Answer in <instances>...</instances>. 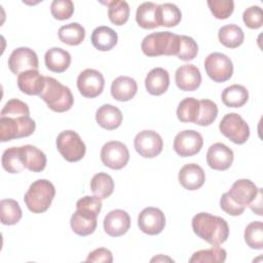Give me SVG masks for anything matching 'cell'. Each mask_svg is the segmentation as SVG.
Segmentation results:
<instances>
[{
    "label": "cell",
    "instance_id": "1",
    "mask_svg": "<svg viewBox=\"0 0 263 263\" xmlns=\"http://www.w3.org/2000/svg\"><path fill=\"white\" fill-rule=\"evenodd\" d=\"M102 209V199L98 196H83L76 202V211L71 217L70 225L74 233L86 236L97 228L98 216Z\"/></svg>",
    "mask_w": 263,
    "mask_h": 263
},
{
    "label": "cell",
    "instance_id": "2",
    "mask_svg": "<svg viewBox=\"0 0 263 263\" xmlns=\"http://www.w3.org/2000/svg\"><path fill=\"white\" fill-rule=\"evenodd\" d=\"M194 233L212 246H220L229 235V226L225 219L209 213H198L192 218Z\"/></svg>",
    "mask_w": 263,
    "mask_h": 263
},
{
    "label": "cell",
    "instance_id": "3",
    "mask_svg": "<svg viewBox=\"0 0 263 263\" xmlns=\"http://www.w3.org/2000/svg\"><path fill=\"white\" fill-rule=\"evenodd\" d=\"M39 97L50 110L59 113L70 110L74 104V97L70 88L48 76H44V87Z\"/></svg>",
    "mask_w": 263,
    "mask_h": 263
},
{
    "label": "cell",
    "instance_id": "4",
    "mask_svg": "<svg viewBox=\"0 0 263 263\" xmlns=\"http://www.w3.org/2000/svg\"><path fill=\"white\" fill-rule=\"evenodd\" d=\"M55 195V189L51 182L39 179L33 182L25 193L24 201L28 210L35 214L46 212Z\"/></svg>",
    "mask_w": 263,
    "mask_h": 263
},
{
    "label": "cell",
    "instance_id": "5",
    "mask_svg": "<svg viewBox=\"0 0 263 263\" xmlns=\"http://www.w3.org/2000/svg\"><path fill=\"white\" fill-rule=\"evenodd\" d=\"M179 46V35L172 32H155L147 35L141 48L147 57L176 55Z\"/></svg>",
    "mask_w": 263,
    "mask_h": 263
},
{
    "label": "cell",
    "instance_id": "6",
    "mask_svg": "<svg viewBox=\"0 0 263 263\" xmlns=\"http://www.w3.org/2000/svg\"><path fill=\"white\" fill-rule=\"evenodd\" d=\"M36 128L30 116H0V141L7 142L31 136Z\"/></svg>",
    "mask_w": 263,
    "mask_h": 263
},
{
    "label": "cell",
    "instance_id": "7",
    "mask_svg": "<svg viewBox=\"0 0 263 263\" xmlns=\"http://www.w3.org/2000/svg\"><path fill=\"white\" fill-rule=\"evenodd\" d=\"M57 148L69 162L79 161L85 155L86 147L80 136L74 130H63L57 138Z\"/></svg>",
    "mask_w": 263,
    "mask_h": 263
},
{
    "label": "cell",
    "instance_id": "8",
    "mask_svg": "<svg viewBox=\"0 0 263 263\" xmlns=\"http://www.w3.org/2000/svg\"><path fill=\"white\" fill-rule=\"evenodd\" d=\"M219 129L222 135L238 145L246 143L250 137V127L248 123L237 113H228L224 115L219 123Z\"/></svg>",
    "mask_w": 263,
    "mask_h": 263
},
{
    "label": "cell",
    "instance_id": "9",
    "mask_svg": "<svg viewBox=\"0 0 263 263\" xmlns=\"http://www.w3.org/2000/svg\"><path fill=\"white\" fill-rule=\"evenodd\" d=\"M204 69L215 82H225L233 74V64L230 58L221 52H212L204 60Z\"/></svg>",
    "mask_w": 263,
    "mask_h": 263
},
{
    "label": "cell",
    "instance_id": "10",
    "mask_svg": "<svg viewBox=\"0 0 263 263\" xmlns=\"http://www.w3.org/2000/svg\"><path fill=\"white\" fill-rule=\"evenodd\" d=\"M134 146L141 156L145 158H153L161 153L163 141L160 135L155 130L145 129L136 135Z\"/></svg>",
    "mask_w": 263,
    "mask_h": 263
},
{
    "label": "cell",
    "instance_id": "11",
    "mask_svg": "<svg viewBox=\"0 0 263 263\" xmlns=\"http://www.w3.org/2000/svg\"><path fill=\"white\" fill-rule=\"evenodd\" d=\"M101 160L107 167L120 170L124 167L129 160L128 149L119 141H110L101 149Z\"/></svg>",
    "mask_w": 263,
    "mask_h": 263
},
{
    "label": "cell",
    "instance_id": "12",
    "mask_svg": "<svg viewBox=\"0 0 263 263\" xmlns=\"http://www.w3.org/2000/svg\"><path fill=\"white\" fill-rule=\"evenodd\" d=\"M203 145L202 136L194 129H185L177 134L174 139V150L181 157L197 154Z\"/></svg>",
    "mask_w": 263,
    "mask_h": 263
},
{
    "label": "cell",
    "instance_id": "13",
    "mask_svg": "<svg viewBox=\"0 0 263 263\" xmlns=\"http://www.w3.org/2000/svg\"><path fill=\"white\" fill-rule=\"evenodd\" d=\"M7 63L9 70L17 76L25 71L38 70L39 68L38 55L29 47L15 48L10 53Z\"/></svg>",
    "mask_w": 263,
    "mask_h": 263
},
{
    "label": "cell",
    "instance_id": "14",
    "mask_svg": "<svg viewBox=\"0 0 263 263\" xmlns=\"http://www.w3.org/2000/svg\"><path fill=\"white\" fill-rule=\"evenodd\" d=\"M105 86V79L101 72L95 69H85L77 77V88L85 98L100 96Z\"/></svg>",
    "mask_w": 263,
    "mask_h": 263
},
{
    "label": "cell",
    "instance_id": "15",
    "mask_svg": "<svg viewBox=\"0 0 263 263\" xmlns=\"http://www.w3.org/2000/svg\"><path fill=\"white\" fill-rule=\"evenodd\" d=\"M138 226L148 235L159 234L165 226V217L161 210L153 206L145 208L138 216Z\"/></svg>",
    "mask_w": 263,
    "mask_h": 263
},
{
    "label": "cell",
    "instance_id": "16",
    "mask_svg": "<svg viewBox=\"0 0 263 263\" xmlns=\"http://www.w3.org/2000/svg\"><path fill=\"white\" fill-rule=\"evenodd\" d=\"M261 191V188H258L256 184L251 180L239 179L232 184L228 194L237 204L243 208H250V205L255 201Z\"/></svg>",
    "mask_w": 263,
    "mask_h": 263
},
{
    "label": "cell",
    "instance_id": "17",
    "mask_svg": "<svg viewBox=\"0 0 263 263\" xmlns=\"http://www.w3.org/2000/svg\"><path fill=\"white\" fill-rule=\"evenodd\" d=\"M234 159L233 151L223 143L211 145L206 152V162L209 166L216 171L228 170Z\"/></svg>",
    "mask_w": 263,
    "mask_h": 263
},
{
    "label": "cell",
    "instance_id": "18",
    "mask_svg": "<svg viewBox=\"0 0 263 263\" xmlns=\"http://www.w3.org/2000/svg\"><path fill=\"white\" fill-rule=\"evenodd\" d=\"M103 226L108 235L112 237L121 236L125 234L130 227L129 215L123 210H113L106 215Z\"/></svg>",
    "mask_w": 263,
    "mask_h": 263
},
{
    "label": "cell",
    "instance_id": "19",
    "mask_svg": "<svg viewBox=\"0 0 263 263\" xmlns=\"http://www.w3.org/2000/svg\"><path fill=\"white\" fill-rule=\"evenodd\" d=\"M175 81L181 90L193 91L200 86L201 74L196 66L185 64L176 70Z\"/></svg>",
    "mask_w": 263,
    "mask_h": 263
},
{
    "label": "cell",
    "instance_id": "20",
    "mask_svg": "<svg viewBox=\"0 0 263 263\" xmlns=\"http://www.w3.org/2000/svg\"><path fill=\"white\" fill-rule=\"evenodd\" d=\"M179 182L187 190L199 189L205 181V174L201 166L196 163H187L179 172Z\"/></svg>",
    "mask_w": 263,
    "mask_h": 263
},
{
    "label": "cell",
    "instance_id": "21",
    "mask_svg": "<svg viewBox=\"0 0 263 263\" xmlns=\"http://www.w3.org/2000/svg\"><path fill=\"white\" fill-rule=\"evenodd\" d=\"M20 90L29 96H39L44 87V76L38 70H28L17 76Z\"/></svg>",
    "mask_w": 263,
    "mask_h": 263
},
{
    "label": "cell",
    "instance_id": "22",
    "mask_svg": "<svg viewBox=\"0 0 263 263\" xmlns=\"http://www.w3.org/2000/svg\"><path fill=\"white\" fill-rule=\"evenodd\" d=\"M145 86L147 91L152 96L164 93L170 86L168 72L160 67L152 69L145 78Z\"/></svg>",
    "mask_w": 263,
    "mask_h": 263
},
{
    "label": "cell",
    "instance_id": "23",
    "mask_svg": "<svg viewBox=\"0 0 263 263\" xmlns=\"http://www.w3.org/2000/svg\"><path fill=\"white\" fill-rule=\"evenodd\" d=\"M136 21L143 29H155L159 27V5L153 2H144L140 4L137 8Z\"/></svg>",
    "mask_w": 263,
    "mask_h": 263
},
{
    "label": "cell",
    "instance_id": "24",
    "mask_svg": "<svg viewBox=\"0 0 263 263\" xmlns=\"http://www.w3.org/2000/svg\"><path fill=\"white\" fill-rule=\"evenodd\" d=\"M138 90L136 80L128 76H118L112 81L111 96L114 100L120 102H127L132 100Z\"/></svg>",
    "mask_w": 263,
    "mask_h": 263
},
{
    "label": "cell",
    "instance_id": "25",
    "mask_svg": "<svg viewBox=\"0 0 263 263\" xmlns=\"http://www.w3.org/2000/svg\"><path fill=\"white\" fill-rule=\"evenodd\" d=\"M96 120L101 127L113 130L120 126L122 122V113L117 107L111 104H104L97 110Z\"/></svg>",
    "mask_w": 263,
    "mask_h": 263
},
{
    "label": "cell",
    "instance_id": "26",
    "mask_svg": "<svg viewBox=\"0 0 263 263\" xmlns=\"http://www.w3.org/2000/svg\"><path fill=\"white\" fill-rule=\"evenodd\" d=\"M46 68L54 73L65 72L71 64V54L61 47L49 48L44 55Z\"/></svg>",
    "mask_w": 263,
    "mask_h": 263
},
{
    "label": "cell",
    "instance_id": "27",
    "mask_svg": "<svg viewBox=\"0 0 263 263\" xmlns=\"http://www.w3.org/2000/svg\"><path fill=\"white\" fill-rule=\"evenodd\" d=\"M90 41L95 48L101 51L112 49L118 41L117 33L107 26L97 27L90 36Z\"/></svg>",
    "mask_w": 263,
    "mask_h": 263
},
{
    "label": "cell",
    "instance_id": "28",
    "mask_svg": "<svg viewBox=\"0 0 263 263\" xmlns=\"http://www.w3.org/2000/svg\"><path fill=\"white\" fill-rule=\"evenodd\" d=\"M221 99L225 106L231 108H239L248 102L249 91L243 85L232 84L227 86L222 91Z\"/></svg>",
    "mask_w": 263,
    "mask_h": 263
},
{
    "label": "cell",
    "instance_id": "29",
    "mask_svg": "<svg viewBox=\"0 0 263 263\" xmlns=\"http://www.w3.org/2000/svg\"><path fill=\"white\" fill-rule=\"evenodd\" d=\"M3 168L10 174L21 173L26 168L23 149L21 147H10L6 149L1 158Z\"/></svg>",
    "mask_w": 263,
    "mask_h": 263
},
{
    "label": "cell",
    "instance_id": "30",
    "mask_svg": "<svg viewBox=\"0 0 263 263\" xmlns=\"http://www.w3.org/2000/svg\"><path fill=\"white\" fill-rule=\"evenodd\" d=\"M218 38L224 46L228 48H236L242 44L245 34L240 27L234 24H229L219 29Z\"/></svg>",
    "mask_w": 263,
    "mask_h": 263
},
{
    "label": "cell",
    "instance_id": "31",
    "mask_svg": "<svg viewBox=\"0 0 263 263\" xmlns=\"http://www.w3.org/2000/svg\"><path fill=\"white\" fill-rule=\"evenodd\" d=\"M22 149H23L24 160H25V165L27 170L31 172L39 173L45 168L46 156L40 149H38L33 145L22 146Z\"/></svg>",
    "mask_w": 263,
    "mask_h": 263
},
{
    "label": "cell",
    "instance_id": "32",
    "mask_svg": "<svg viewBox=\"0 0 263 263\" xmlns=\"http://www.w3.org/2000/svg\"><path fill=\"white\" fill-rule=\"evenodd\" d=\"M59 39L68 45H79L85 38V30L78 23H70L59 29Z\"/></svg>",
    "mask_w": 263,
    "mask_h": 263
},
{
    "label": "cell",
    "instance_id": "33",
    "mask_svg": "<svg viewBox=\"0 0 263 263\" xmlns=\"http://www.w3.org/2000/svg\"><path fill=\"white\" fill-rule=\"evenodd\" d=\"M90 189L96 196L106 199L113 193L114 181L107 173H98L91 178Z\"/></svg>",
    "mask_w": 263,
    "mask_h": 263
},
{
    "label": "cell",
    "instance_id": "34",
    "mask_svg": "<svg viewBox=\"0 0 263 263\" xmlns=\"http://www.w3.org/2000/svg\"><path fill=\"white\" fill-rule=\"evenodd\" d=\"M22 216V209L16 200L5 198L0 201V220L3 225H14Z\"/></svg>",
    "mask_w": 263,
    "mask_h": 263
},
{
    "label": "cell",
    "instance_id": "35",
    "mask_svg": "<svg viewBox=\"0 0 263 263\" xmlns=\"http://www.w3.org/2000/svg\"><path fill=\"white\" fill-rule=\"evenodd\" d=\"M200 104L197 99L185 98L182 100L177 108V117L181 122L196 123L199 114Z\"/></svg>",
    "mask_w": 263,
    "mask_h": 263
},
{
    "label": "cell",
    "instance_id": "36",
    "mask_svg": "<svg viewBox=\"0 0 263 263\" xmlns=\"http://www.w3.org/2000/svg\"><path fill=\"white\" fill-rule=\"evenodd\" d=\"M227 253L219 246L194 252L189 259L190 263H221L226 260Z\"/></svg>",
    "mask_w": 263,
    "mask_h": 263
},
{
    "label": "cell",
    "instance_id": "37",
    "mask_svg": "<svg viewBox=\"0 0 263 263\" xmlns=\"http://www.w3.org/2000/svg\"><path fill=\"white\" fill-rule=\"evenodd\" d=\"M108 5V16L112 24L116 26L124 25L129 16V5L126 1L113 0L107 1Z\"/></svg>",
    "mask_w": 263,
    "mask_h": 263
},
{
    "label": "cell",
    "instance_id": "38",
    "mask_svg": "<svg viewBox=\"0 0 263 263\" xmlns=\"http://www.w3.org/2000/svg\"><path fill=\"white\" fill-rule=\"evenodd\" d=\"M245 241L254 250L263 248V223L261 221L251 222L245 229Z\"/></svg>",
    "mask_w": 263,
    "mask_h": 263
},
{
    "label": "cell",
    "instance_id": "39",
    "mask_svg": "<svg viewBox=\"0 0 263 263\" xmlns=\"http://www.w3.org/2000/svg\"><path fill=\"white\" fill-rule=\"evenodd\" d=\"M159 18L160 26L163 27H175L182 18V12L180 8L173 3H163L159 5Z\"/></svg>",
    "mask_w": 263,
    "mask_h": 263
},
{
    "label": "cell",
    "instance_id": "40",
    "mask_svg": "<svg viewBox=\"0 0 263 263\" xmlns=\"http://www.w3.org/2000/svg\"><path fill=\"white\" fill-rule=\"evenodd\" d=\"M199 104H200L199 114L195 124H198L201 126H208L212 124L218 116L217 104L208 99L200 100Z\"/></svg>",
    "mask_w": 263,
    "mask_h": 263
},
{
    "label": "cell",
    "instance_id": "41",
    "mask_svg": "<svg viewBox=\"0 0 263 263\" xmlns=\"http://www.w3.org/2000/svg\"><path fill=\"white\" fill-rule=\"evenodd\" d=\"M198 52V45L196 41L189 36L179 35V46L177 51V57L182 61L193 60Z\"/></svg>",
    "mask_w": 263,
    "mask_h": 263
},
{
    "label": "cell",
    "instance_id": "42",
    "mask_svg": "<svg viewBox=\"0 0 263 263\" xmlns=\"http://www.w3.org/2000/svg\"><path fill=\"white\" fill-rule=\"evenodd\" d=\"M208 5L211 12L218 20L229 17L234 10V2L232 0H209Z\"/></svg>",
    "mask_w": 263,
    "mask_h": 263
},
{
    "label": "cell",
    "instance_id": "43",
    "mask_svg": "<svg viewBox=\"0 0 263 263\" xmlns=\"http://www.w3.org/2000/svg\"><path fill=\"white\" fill-rule=\"evenodd\" d=\"M50 12L57 20H68L74 13V4L71 0H53L50 4Z\"/></svg>",
    "mask_w": 263,
    "mask_h": 263
},
{
    "label": "cell",
    "instance_id": "44",
    "mask_svg": "<svg viewBox=\"0 0 263 263\" xmlns=\"http://www.w3.org/2000/svg\"><path fill=\"white\" fill-rule=\"evenodd\" d=\"M30 115V109L29 106L18 100V99H11L9 100L1 110L0 116H9V117H15V116H29Z\"/></svg>",
    "mask_w": 263,
    "mask_h": 263
},
{
    "label": "cell",
    "instance_id": "45",
    "mask_svg": "<svg viewBox=\"0 0 263 263\" xmlns=\"http://www.w3.org/2000/svg\"><path fill=\"white\" fill-rule=\"evenodd\" d=\"M245 25L253 30L259 29L263 25V12L260 6L253 5L247 8L242 13Z\"/></svg>",
    "mask_w": 263,
    "mask_h": 263
},
{
    "label": "cell",
    "instance_id": "46",
    "mask_svg": "<svg viewBox=\"0 0 263 263\" xmlns=\"http://www.w3.org/2000/svg\"><path fill=\"white\" fill-rule=\"evenodd\" d=\"M220 206L221 209L228 215L230 216H239L241 215L246 208L237 204L235 201H233L231 199V197L229 196L228 192L224 193L222 196H221V199H220Z\"/></svg>",
    "mask_w": 263,
    "mask_h": 263
},
{
    "label": "cell",
    "instance_id": "47",
    "mask_svg": "<svg viewBox=\"0 0 263 263\" xmlns=\"http://www.w3.org/2000/svg\"><path fill=\"white\" fill-rule=\"evenodd\" d=\"M86 262H104L111 263L113 261V256L111 251L105 248H99L90 252L85 260Z\"/></svg>",
    "mask_w": 263,
    "mask_h": 263
}]
</instances>
